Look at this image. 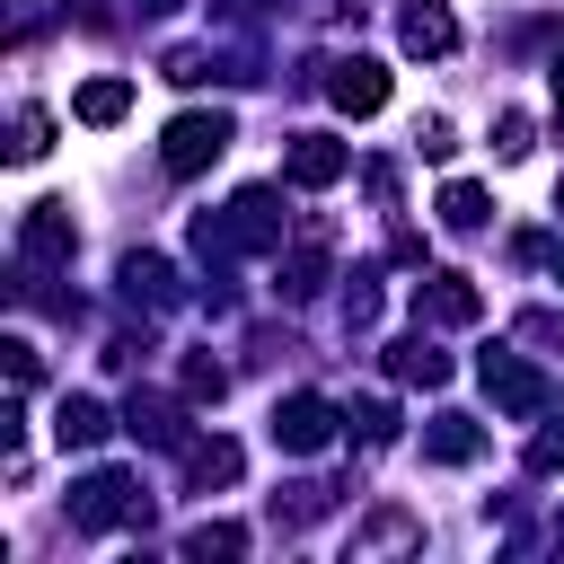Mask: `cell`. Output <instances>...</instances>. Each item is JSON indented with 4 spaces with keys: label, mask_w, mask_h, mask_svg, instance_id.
I'll use <instances>...</instances> for the list:
<instances>
[{
    "label": "cell",
    "mask_w": 564,
    "mask_h": 564,
    "mask_svg": "<svg viewBox=\"0 0 564 564\" xmlns=\"http://www.w3.org/2000/svg\"><path fill=\"white\" fill-rule=\"evenodd\" d=\"M220 150H229V115H176L167 141H159V159H167L176 176H203Z\"/></svg>",
    "instance_id": "1"
},
{
    "label": "cell",
    "mask_w": 564,
    "mask_h": 564,
    "mask_svg": "<svg viewBox=\"0 0 564 564\" xmlns=\"http://www.w3.org/2000/svg\"><path fill=\"white\" fill-rule=\"evenodd\" d=\"M273 441H282L291 458L326 449V441H335V405H326V397H282V405H273Z\"/></svg>",
    "instance_id": "2"
},
{
    "label": "cell",
    "mask_w": 564,
    "mask_h": 564,
    "mask_svg": "<svg viewBox=\"0 0 564 564\" xmlns=\"http://www.w3.org/2000/svg\"><path fill=\"white\" fill-rule=\"evenodd\" d=\"M326 97H335L344 115H379V106H388V62H370V53H352V62H335V79H326Z\"/></svg>",
    "instance_id": "3"
},
{
    "label": "cell",
    "mask_w": 564,
    "mask_h": 564,
    "mask_svg": "<svg viewBox=\"0 0 564 564\" xmlns=\"http://www.w3.org/2000/svg\"><path fill=\"white\" fill-rule=\"evenodd\" d=\"M344 167H352V150H344V141H326V132H300V141L282 150V176H291V185H308V194H317V185H335Z\"/></svg>",
    "instance_id": "4"
},
{
    "label": "cell",
    "mask_w": 564,
    "mask_h": 564,
    "mask_svg": "<svg viewBox=\"0 0 564 564\" xmlns=\"http://www.w3.org/2000/svg\"><path fill=\"white\" fill-rule=\"evenodd\" d=\"M485 388H494V405H511V414H538V370H520L511 352H485Z\"/></svg>",
    "instance_id": "5"
},
{
    "label": "cell",
    "mask_w": 564,
    "mask_h": 564,
    "mask_svg": "<svg viewBox=\"0 0 564 564\" xmlns=\"http://www.w3.org/2000/svg\"><path fill=\"white\" fill-rule=\"evenodd\" d=\"M141 502H132V485L123 476H88L79 485V529H115V520H132Z\"/></svg>",
    "instance_id": "6"
},
{
    "label": "cell",
    "mask_w": 564,
    "mask_h": 564,
    "mask_svg": "<svg viewBox=\"0 0 564 564\" xmlns=\"http://www.w3.org/2000/svg\"><path fill=\"white\" fill-rule=\"evenodd\" d=\"M449 44H458V18L441 0H414L405 9V53H449Z\"/></svg>",
    "instance_id": "7"
},
{
    "label": "cell",
    "mask_w": 564,
    "mask_h": 564,
    "mask_svg": "<svg viewBox=\"0 0 564 564\" xmlns=\"http://www.w3.org/2000/svg\"><path fill=\"white\" fill-rule=\"evenodd\" d=\"M53 441H62V449H88V441H106V405H97V397H62V414H53Z\"/></svg>",
    "instance_id": "8"
},
{
    "label": "cell",
    "mask_w": 564,
    "mask_h": 564,
    "mask_svg": "<svg viewBox=\"0 0 564 564\" xmlns=\"http://www.w3.org/2000/svg\"><path fill=\"white\" fill-rule=\"evenodd\" d=\"M123 106H132V79H88V88L70 97L79 123H123Z\"/></svg>",
    "instance_id": "9"
},
{
    "label": "cell",
    "mask_w": 564,
    "mask_h": 564,
    "mask_svg": "<svg viewBox=\"0 0 564 564\" xmlns=\"http://www.w3.org/2000/svg\"><path fill=\"white\" fill-rule=\"evenodd\" d=\"M26 247H35V256H62V247H70V220H62V203H35V212H26Z\"/></svg>",
    "instance_id": "10"
},
{
    "label": "cell",
    "mask_w": 564,
    "mask_h": 564,
    "mask_svg": "<svg viewBox=\"0 0 564 564\" xmlns=\"http://www.w3.org/2000/svg\"><path fill=\"white\" fill-rule=\"evenodd\" d=\"M432 317H449V326H467V317H476V291H467V273H432Z\"/></svg>",
    "instance_id": "11"
},
{
    "label": "cell",
    "mask_w": 564,
    "mask_h": 564,
    "mask_svg": "<svg viewBox=\"0 0 564 564\" xmlns=\"http://www.w3.org/2000/svg\"><path fill=\"white\" fill-rule=\"evenodd\" d=\"M397 379H423V388H441V379H449V361H441L432 344H397Z\"/></svg>",
    "instance_id": "12"
},
{
    "label": "cell",
    "mask_w": 564,
    "mask_h": 564,
    "mask_svg": "<svg viewBox=\"0 0 564 564\" xmlns=\"http://www.w3.org/2000/svg\"><path fill=\"white\" fill-rule=\"evenodd\" d=\"M441 220H449V229H485V194H476V185H449V194H441Z\"/></svg>",
    "instance_id": "13"
},
{
    "label": "cell",
    "mask_w": 564,
    "mask_h": 564,
    "mask_svg": "<svg viewBox=\"0 0 564 564\" xmlns=\"http://www.w3.org/2000/svg\"><path fill=\"white\" fill-rule=\"evenodd\" d=\"M423 449H432V458H449V467H458V458H476V432H467V423H458V414H449V423H441V432H432V441H423Z\"/></svg>",
    "instance_id": "14"
},
{
    "label": "cell",
    "mask_w": 564,
    "mask_h": 564,
    "mask_svg": "<svg viewBox=\"0 0 564 564\" xmlns=\"http://www.w3.org/2000/svg\"><path fill=\"white\" fill-rule=\"evenodd\" d=\"M194 476H203V485H229V476H238V449H229V441H203V449H194Z\"/></svg>",
    "instance_id": "15"
},
{
    "label": "cell",
    "mask_w": 564,
    "mask_h": 564,
    "mask_svg": "<svg viewBox=\"0 0 564 564\" xmlns=\"http://www.w3.org/2000/svg\"><path fill=\"white\" fill-rule=\"evenodd\" d=\"M9 150H18V159H44V115H35V106L18 115V141H9Z\"/></svg>",
    "instance_id": "16"
},
{
    "label": "cell",
    "mask_w": 564,
    "mask_h": 564,
    "mask_svg": "<svg viewBox=\"0 0 564 564\" xmlns=\"http://www.w3.org/2000/svg\"><path fill=\"white\" fill-rule=\"evenodd\" d=\"M247 529H194V555H238Z\"/></svg>",
    "instance_id": "17"
},
{
    "label": "cell",
    "mask_w": 564,
    "mask_h": 564,
    "mask_svg": "<svg viewBox=\"0 0 564 564\" xmlns=\"http://www.w3.org/2000/svg\"><path fill=\"white\" fill-rule=\"evenodd\" d=\"M494 150H502V159H520V150H529V115H502V141H494Z\"/></svg>",
    "instance_id": "18"
},
{
    "label": "cell",
    "mask_w": 564,
    "mask_h": 564,
    "mask_svg": "<svg viewBox=\"0 0 564 564\" xmlns=\"http://www.w3.org/2000/svg\"><path fill=\"white\" fill-rule=\"evenodd\" d=\"M529 467H564V432H546V441L529 449Z\"/></svg>",
    "instance_id": "19"
},
{
    "label": "cell",
    "mask_w": 564,
    "mask_h": 564,
    "mask_svg": "<svg viewBox=\"0 0 564 564\" xmlns=\"http://www.w3.org/2000/svg\"><path fill=\"white\" fill-rule=\"evenodd\" d=\"M555 106H564V53H555Z\"/></svg>",
    "instance_id": "20"
},
{
    "label": "cell",
    "mask_w": 564,
    "mask_h": 564,
    "mask_svg": "<svg viewBox=\"0 0 564 564\" xmlns=\"http://www.w3.org/2000/svg\"><path fill=\"white\" fill-rule=\"evenodd\" d=\"M555 273H564V264H555Z\"/></svg>",
    "instance_id": "21"
}]
</instances>
